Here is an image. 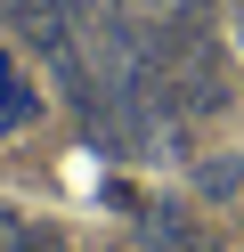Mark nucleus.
<instances>
[{
  "label": "nucleus",
  "mask_w": 244,
  "mask_h": 252,
  "mask_svg": "<svg viewBox=\"0 0 244 252\" xmlns=\"http://www.w3.org/2000/svg\"><path fill=\"white\" fill-rule=\"evenodd\" d=\"M8 25H16L25 41H41L49 57L73 49V33H65V0H8Z\"/></svg>",
  "instance_id": "nucleus-1"
},
{
  "label": "nucleus",
  "mask_w": 244,
  "mask_h": 252,
  "mask_svg": "<svg viewBox=\"0 0 244 252\" xmlns=\"http://www.w3.org/2000/svg\"><path fill=\"white\" fill-rule=\"evenodd\" d=\"M33 114H41V90H33L25 73L8 65V73H0V130H25Z\"/></svg>",
  "instance_id": "nucleus-2"
},
{
  "label": "nucleus",
  "mask_w": 244,
  "mask_h": 252,
  "mask_svg": "<svg viewBox=\"0 0 244 252\" xmlns=\"http://www.w3.org/2000/svg\"><path fill=\"white\" fill-rule=\"evenodd\" d=\"M16 252H73V244H65L57 220H25V228H16Z\"/></svg>",
  "instance_id": "nucleus-3"
},
{
  "label": "nucleus",
  "mask_w": 244,
  "mask_h": 252,
  "mask_svg": "<svg viewBox=\"0 0 244 252\" xmlns=\"http://www.w3.org/2000/svg\"><path fill=\"white\" fill-rule=\"evenodd\" d=\"M16 228H25V220H16L8 203H0V252H16Z\"/></svg>",
  "instance_id": "nucleus-4"
},
{
  "label": "nucleus",
  "mask_w": 244,
  "mask_h": 252,
  "mask_svg": "<svg viewBox=\"0 0 244 252\" xmlns=\"http://www.w3.org/2000/svg\"><path fill=\"white\" fill-rule=\"evenodd\" d=\"M236 49H244V8H236Z\"/></svg>",
  "instance_id": "nucleus-5"
},
{
  "label": "nucleus",
  "mask_w": 244,
  "mask_h": 252,
  "mask_svg": "<svg viewBox=\"0 0 244 252\" xmlns=\"http://www.w3.org/2000/svg\"><path fill=\"white\" fill-rule=\"evenodd\" d=\"M0 73H8V49H0Z\"/></svg>",
  "instance_id": "nucleus-6"
}]
</instances>
